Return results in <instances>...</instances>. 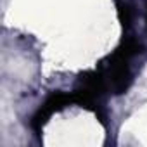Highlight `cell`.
Returning <instances> with one entry per match:
<instances>
[{"mask_svg": "<svg viewBox=\"0 0 147 147\" xmlns=\"http://www.w3.org/2000/svg\"><path fill=\"white\" fill-rule=\"evenodd\" d=\"M116 11H118V19H119L121 26L125 30H128L131 26V19H133V11H131L130 4L125 2V0H116Z\"/></svg>", "mask_w": 147, "mask_h": 147, "instance_id": "cell-4", "label": "cell"}, {"mask_svg": "<svg viewBox=\"0 0 147 147\" xmlns=\"http://www.w3.org/2000/svg\"><path fill=\"white\" fill-rule=\"evenodd\" d=\"M116 52H119L121 55H125L126 59H131L133 55H137L138 52H142V45L137 38L133 36H125L119 43V47L116 49Z\"/></svg>", "mask_w": 147, "mask_h": 147, "instance_id": "cell-3", "label": "cell"}, {"mask_svg": "<svg viewBox=\"0 0 147 147\" xmlns=\"http://www.w3.org/2000/svg\"><path fill=\"white\" fill-rule=\"evenodd\" d=\"M69 104H75L73 102V92L71 94H64V92H52L45 102L40 106V109L35 113V116L31 118V128L40 133L43 130V126L47 125V121L50 119V116L54 113L62 111L64 107H67Z\"/></svg>", "mask_w": 147, "mask_h": 147, "instance_id": "cell-2", "label": "cell"}, {"mask_svg": "<svg viewBox=\"0 0 147 147\" xmlns=\"http://www.w3.org/2000/svg\"><path fill=\"white\" fill-rule=\"evenodd\" d=\"M128 61L130 59H126L125 55L114 50L99 66V69L102 71V75L107 82V87L118 95L125 94L131 85V71H130Z\"/></svg>", "mask_w": 147, "mask_h": 147, "instance_id": "cell-1", "label": "cell"}]
</instances>
